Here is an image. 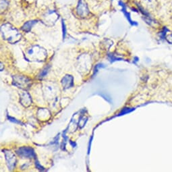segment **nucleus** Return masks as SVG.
Returning <instances> with one entry per match:
<instances>
[{
    "label": "nucleus",
    "mask_w": 172,
    "mask_h": 172,
    "mask_svg": "<svg viewBox=\"0 0 172 172\" xmlns=\"http://www.w3.org/2000/svg\"><path fill=\"white\" fill-rule=\"evenodd\" d=\"M167 41L170 43L172 44V35H169L167 36Z\"/></svg>",
    "instance_id": "obj_19"
},
{
    "label": "nucleus",
    "mask_w": 172,
    "mask_h": 172,
    "mask_svg": "<svg viewBox=\"0 0 172 172\" xmlns=\"http://www.w3.org/2000/svg\"><path fill=\"white\" fill-rule=\"evenodd\" d=\"M77 13L82 17H84L89 14L88 6L84 0H79L77 6Z\"/></svg>",
    "instance_id": "obj_6"
},
{
    "label": "nucleus",
    "mask_w": 172,
    "mask_h": 172,
    "mask_svg": "<svg viewBox=\"0 0 172 172\" xmlns=\"http://www.w3.org/2000/svg\"><path fill=\"white\" fill-rule=\"evenodd\" d=\"M37 22L36 20H30L29 22H26V23L24 24V25L22 26V30L24 32H29L33 26Z\"/></svg>",
    "instance_id": "obj_10"
},
{
    "label": "nucleus",
    "mask_w": 172,
    "mask_h": 172,
    "mask_svg": "<svg viewBox=\"0 0 172 172\" xmlns=\"http://www.w3.org/2000/svg\"><path fill=\"white\" fill-rule=\"evenodd\" d=\"M118 5L119 6H121L122 7V11L123 13H124V16L126 18V19L128 20V22H130V24H131V25H132V26H137L138 25V23L136 22H135V21H133L132 20V18L130 17V13H128V12H127V10H126V6L125 4L122 1H119L118 2Z\"/></svg>",
    "instance_id": "obj_9"
},
{
    "label": "nucleus",
    "mask_w": 172,
    "mask_h": 172,
    "mask_svg": "<svg viewBox=\"0 0 172 172\" xmlns=\"http://www.w3.org/2000/svg\"><path fill=\"white\" fill-rule=\"evenodd\" d=\"M61 25H62V33H63V39H65L66 36V33H67V30H66V24L65 22H64V20H61Z\"/></svg>",
    "instance_id": "obj_15"
},
{
    "label": "nucleus",
    "mask_w": 172,
    "mask_h": 172,
    "mask_svg": "<svg viewBox=\"0 0 172 172\" xmlns=\"http://www.w3.org/2000/svg\"><path fill=\"white\" fill-rule=\"evenodd\" d=\"M112 1H113V0H112Z\"/></svg>",
    "instance_id": "obj_21"
},
{
    "label": "nucleus",
    "mask_w": 172,
    "mask_h": 172,
    "mask_svg": "<svg viewBox=\"0 0 172 172\" xmlns=\"http://www.w3.org/2000/svg\"><path fill=\"white\" fill-rule=\"evenodd\" d=\"M61 84L64 89H67L74 86V78L71 75L67 74L61 80Z\"/></svg>",
    "instance_id": "obj_8"
},
{
    "label": "nucleus",
    "mask_w": 172,
    "mask_h": 172,
    "mask_svg": "<svg viewBox=\"0 0 172 172\" xmlns=\"http://www.w3.org/2000/svg\"><path fill=\"white\" fill-rule=\"evenodd\" d=\"M167 31H168V29L166 28V27H165V28L163 29V30L161 33V38L164 39V38L166 37V33H167Z\"/></svg>",
    "instance_id": "obj_18"
},
{
    "label": "nucleus",
    "mask_w": 172,
    "mask_h": 172,
    "mask_svg": "<svg viewBox=\"0 0 172 172\" xmlns=\"http://www.w3.org/2000/svg\"><path fill=\"white\" fill-rule=\"evenodd\" d=\"M87 122V118H85V117H83V118H82V117H81V119H80V121H79V127L81 128H83Z\"/></svg>",
    "instance_id": "obj_13"
},
{
    "label": "nucleus",
    "mask_w": 172,
    "mask_h": 172,
    "mask_svg": "<svg viewBox=\"0 0 172 172\" xmlns=\"http://www.w3.org/2000/svg\"><path fill=\"white\" fill-rule=\"evenodd\" d=\"M35 165H36V167L37 168L38 170H39L40 171H45V170L44 167H43L41 164H40V163L37 160L35 161Z\"/></svg>",
    "instance_id": "obj_17"
},
{
    "label": "nucleus",
    "mask_w": 172,
    "mask_h": 172,
    "mask_svg": "<svg viewBox=\"0 0 172 172\" xmlns=\"http://www.w3.org/2000/svg\"><path fill=\"white\" fill-rule=\"evenodd\" d=\"M12 83L16 87L22 88L27 89L31 84V81L24 76L16 75L13 76V82Z\"/></svg>",
    "instance_id": "obj_3"
},
{
    "label": "nucleus",
    "mask_w": 172,
    "mask_h": 172,
    "mask_svg": "<svg viewBox=\"0 0 172 172\" xmlns=\"http://www.w3.org/2000/svg\"><path fill=\"white\" fill-rule=\"evenodd\" d=\"M108 57H109V60H110L111 62H113L114 61L121 60V58H118V57H115L114 55H112V54H109Z\"/></svg>",
    "instance_id": "obj_16"
},
{
    "label": "nucleus",
    "mask_w": 172,
    "mask_h": 172,
    "mask_svg": "<svg viewBox=\"0 0 172 172\" xmlns=\"http://www.w3.org/2000/svg\"><path fill=\"white\" fill-rule=\"evenodd\" d=\"M134 109L132 108H128V107H125V108L123 109L121 112L119 113V115H125L126 114L128 113H130L131 112H132Z\"/></svg>",
    "instance_id": "obj_12"
},
{
    "label": "nucleus",
    "mask_w": 172,
    "mask_h": 172,
    "mask_svg": "<svg viewBox=\"0 0 172 172\" xmlns=\"http://www.w3.org/2000/svg\"><path fill=\"white\" fill-rule=\"evenodd\" d=\"M7 117H8V119H9V120H10V122H13V123H15V124H21V125H23L24 124L23 123H22L20 121H19V120H18L17 119H16V118H12V117H11V116H9L8 115H7Z\"/></svg>",
    "instance_id": "obj_14"
},
{
    "label": "nucleus",
    "mask_w": 172,
    "mask_h": 172,
    "mask_svg": "<svg viewBox=\"0 0 172 172\" xmlns=\"http://www.w3.org/2000/svg\"><path fill=\"white\" fill-rule=\"evenodd\" d=\"M49 70H50V66H47L46 67H45V68L41 72V73L39 74V78H40V79L43 78L45 76L47 75V74L48 73Z\"/></svg>",
    "instance_id": "obj_11"
},
{
    "label": "nucleus",
    "mask_w": 172,
    "mask_h": 172,
    "mask_svg": "<svg viewBox=\"0 0 172 172\" xmlns=\"http://www.w3.org/2000/svg\"><path fill=\"white\" fill-rule=\"evenodd\" d=\"M2 35L4 39L12 44L16 43L21 39V35L19 31L10 24H3L1 28Z\"/></svg>",
    "instance_id": "obj_1"
},
{
    "label": "nucleus",
    "mask_w": 172,
    "mask_h": 172,
    "mask_svg": "<svg viewBox=\"0 0 172 172\" xmlns=\"http://www.w3.org/2000/svg\"><path fill=\"white\" fill-rule=\"evenodd\" d=\"M4 153L5 154V158L9 170H13L14 167L16 166V157L15 155L12 153L11 150H4Z\"/></svg>",
    "instance_id": "obj_5"
},
{
    "label": "nucleus",
    "mask_w": 172,
    "mask_h": 172,
    "mask_svg": "<svg viewBox=\"0 0 172 172\" xmlns=\"http://www.w3.org/2000/svg\"><path fill=\"white\" fill-rule=\"evenodd\" d=\"M27 56L29 58L27 59L31 61H43L47 57V53L43 48L39 46H33L27 51Z\"/></svg>",
    "instance_id": "obj_2"
},
{
    "label": "nucleus",
    "mask_w": 172,
    "mask_h": 172,
    "mask_svg": "<svg viewBox=\"0 0 172 172\" xmlns=\"http://www.w3.org/2000/svg\"><path fill=\"white\" fill-rule=\"evenodd\" d=\"M70 144H71L72 147H75L76 145V143H74V142H72V141H70Z\"/></svg>",
    "instance_id": "obj_20"
},
{
    "label": "nucleus",
    "mask_w": 172,
    "mask_h": 172,
    "mask_svg": "<svg viewBox=\"0 0 172 172\" xmlns=\"http://www.w3.org/2000/svg\"><path fill=\"white\" fill-rule=\"evenodd\" d=\"M20 102L24 107H29L32 104V99L27 92H23L20 95Z\"/></svg>",
    "instance_id": "obj_7"
},
{
    "label": "nucleus",
    "mask_w": 172,
    "mask_h": 172,
    "mask_svg": "<svg viewBox=\"0 0 172 172\" xmlns=\"http://www.w3.org/2000/svg\"><path fill=\"white\" fill-rule=\"evenodd\" d=\"M16 154L22 158L33 159L36 157V153L35 150L30 146H22L19 147L16 150Z\"/></svg>",
    "instance_id": "obj_4"
}]
</instances>
